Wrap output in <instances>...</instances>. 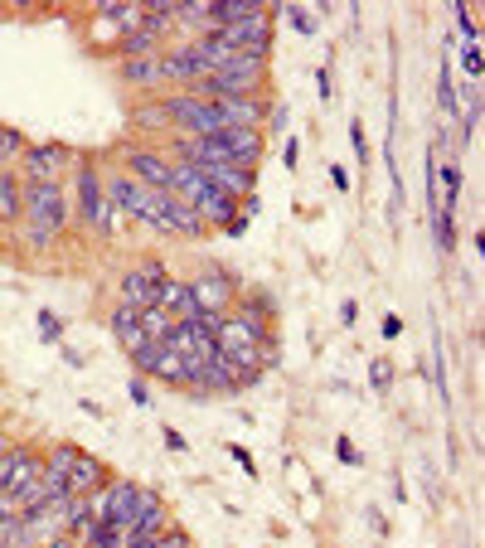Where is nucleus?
Returning <instances> with one entry per match:
<instances>
[{"label": "nucleus", "mask_w": 485, "mask_h": 548, "mask_svg": "<svg viewBox=\"0 0 485 548\" xmlns=\"http://www.w3.org/2000/svg\"><path fill=\"white\" fill-rule=\"evenodd\" d=\"M73 146H64V141H30L25 151H20V161H15V170H20V180L25 185H44V180H64V170L73 165Z\"/></svg>", "instance_id": "6"}, {"label": "nucleus", "mask_w": 485, "mask_h": 548, "mask_svg": "<svg viewBox=\"0 0 485 548\" xmlns=\"http://www.w3.org/2000/svg\"><path fill=\"white\" fill-rule=\"evenodd\" d=\"M461 185H466L461 161H456V156H437V209L456 214V204H461Z\"/></svg>", "instance_id": "15"}, {"label": "nucleus", "mask_w": 485, "mask_h": 548, "mask_svg": "<svg viewBox=\"0 0 485 548\" xmlns=\"http://www.w3.org/2000/svg\"><path fill=\"white\" fill-rule=\"evenodd\" d=\"M117 78L127 83L131 93H156V88H165L161 54H151V59H122V64H117Z\"/></svg>", "instance_id": "12"}, {"label": "nucleus", "mask_w": 485, "mask_h": 548, "mask_svg": "<svg viewBox=\"0 0 485 548\" xmlns=\"http://www.w3.org/2000/svg\"><path fill=\"white\" fill-rule=\"evenodd\" d=\"M282 165H287V170L301 165V141H296V136H287V146H282Z\"/></svg>", "instance_id": "34"}, {"label": "nucleus", "mask_w": 485, "mask_h": 548, "mask_svg": "<svg viewBox=\"0 0 485 548\" xmlns=\"http://www.w3.org/2000/svg\"><path fill=\"white\" fill-rule=\"evenodd\" d=\"M34 485H39V447L15 442L10 452L0 456V495H10V500L20 505Z\"/></svg>", "instance_id": "8"}, {"label": "nucleus", "mask_w": 485, "mask_h": 548, "mask_svg": "<svg viewBox=\"0 0 485 548\" xmlns=\"http://www.w3.org/2000/svg\"><path fill=\"white\" fill-rule=\"evenodd\" d=\"M127 122L136 136H146V146H151V136H170V117H165L161 97H146V102H131Z\"/></svg>", "instance_id": "14"}, {"label": "nucleus", "mask_w": 485, "mask_h": 548, "mask_svg": "<svg viewBox=\"0 0 485 548\" xmlns=\"http://www.w3.org/2000/svg\"><path fill=\"white\" fill-rule=\"evenodd\" d=\"M219 141H224V151L233 156V165H243V170H258L262 165V151H267V136H262V131L224 127L219 131Z\"/></svg>", "instance_id": "10"}, {"label": "nucleus", "mask_w": 485, "mask_h": 548, "mask_svg": "<svg viewBox=\"0 0 485 548\" xmlns=\"http://www.w3.org/2000/svg\"><path fill=\"white\" fill-rule=\"evenodd\" d=\"M10 447H15V437H10V432H5V427H0V456L10 452Z\"/></svg>", "instance_id": "44"}, {"label": "nucleus", "mask_w": 485, "mask_h": 548, "mask_svg": "<svg viewBox=\"0 0 485 548\" xmlns=\"http://www.w3.org/2000/svg\"><path fill=\"white\" fill-rule=\"evenodd\" d=\"M335 456H340L345 466H364V456H359V447L350 442V437H335Z\"/></svg>", "instance_id": "30"}, {"label": "nucleus", "mask_w": 485, "mask_h": 548, "mask_svg": "<svg viewBox=\"0 0 485 548\" xmlns=\"http://www.w3.org/2000/svg\"><path fill=\"white\" fill-rule=\"evenodd\" d=\"M102 481H107V466H102L93 452H83V447H78V452H73V466H68V495H78V500H83V495H93Z\"/></svg>", "instance_id": "13"}, {"label": "nucleus", "mask_w": 485, "mask_h": 548, "mask_svg": "<svg viewBox=\"0 0 485 548\" xmlns=\"http://www.w3.org/2000/svg\"><path fill=\"white\" fill-rule=\"evenodd\" d=\"M316 83H321V97L330 102V97H335V88H330V68H321V73H316Z\"/></svg>", "instance_id": "41"}, {"label": "nucleus", "mask_w": 485, "mask_h": 548, "mask_svg": "<svg viewBox=\"0 0 485 548\" xmlns=\"http://www.w3.org/2000/svg\"><path fill=\"white\" fill-rule=\"evenodd\" d=\"M272 15H287V25L296 34H316V15L301 10V5H272Z\"/></svg>", "instance_id": "21"}, {"label": "nucleus", "mask_w": 485, "mask_h": 548, "mask_svg": "<svg viewBox=\"0 0 485 548\" xmlns=\"http://www.w3.org/2000/svg\"><path fill=\"white\" fill-rule=\"evenodd\" d=\"M122 39V30H117V20H93V30H88V44H117Z\"/></svg>", "instance_id": "25"}, {"label": "nucleus", "mask_w": 485, "mask_h": 548, "mask_svg": "<svg viewBox=\"0 0 485 548\" xmlns=\"http://www.w3.org/2000/svg\"><path fill=\"white\" fill-rule=\"evenodd\" d=\"M287 122H291V112L282 107V102H272V107H267V127H262V136H267V131H287Z\"/></svg>", "instance_id": "29"}, {"label": "nucleus", "mask_w": 485, "mask_h": 548, "mask_svg": "<svg viewBox=\"0 0 485 548\" xmlns=\"http://www.w3.org/2000/svg\"><path fill=\"white\" fill-rule=\"evenodd\" d=\"M432 238H437V253L442 258H452L456 253V214H447V209H432Z\"/></svg>", "instance_id": "18"}, {"label": "nucleus", "mask_w": 485, "mask_h": 548, "mask_svg": "<svg viewBox=\"0 0 485 548\" xmlns=\"http://www.w3.org/2000/svg\"><path fill=\"white\" fill-rule=\"evenodd\" d=\"M161 107L170 117V131H185V136H219L224 131L219 107L194 93H161Z\"/></svg>", "instance_id": "4"}, {"label": "nucleus", "mask_w": 485, "mask_h": 548, "mask_svg": "<svg viewBox=\"0 0 485 548\" xmlns=\"http://www.w3.org/2000/svg\"><path fill=\"white\" fill-rule=\"evenodd\" d=\"M330 185L345 194V190H350V170H345V165H330Z\"/></svg>", "instance_id": "38"}, {"label": "nucleus", "mask_w": 485, "mask_h": 548, "mask_svg": "<svg viewBox=\"0 0 485 548\" xmlns=\"http://www.w3.org/2000/svg\"><path fill=\"white\" fill-rule=\"evenodd\" d=\"M165 277H170V272H165L161 258H141L136 267H127V272L117 277V301L131 306V311H146V306H156V291H161Z\"/></svg>", "instance_id": "7"}, {"label": "nucleus", "mask_w": 485, "mask_h": 548, "mask_svg": "<svg viewBox=\"0 0 485 548\" xmlns=\"http://www.w3.org/2000/svg\"><path fill=\"white\" fill-rule=\"evenodd\" d=\"M379 330H384V340H398V335H403V321H398V316H384Z\"/></svg>", "instance_id": "39"}, {"label": "nucleus", "mask_w": 485, "mask_h": 548, "mask_svg": "<svg viewBox=\"0 0 485 548\" xmlns=\"http://www.w3.org/2000/svg\"><path fill=\"white\" fill-rule=\"evenodd\" d=\"M228 456H233V461H238V466H243L248 476H258V461H253V452H248V447H238V442H228Z\"/></svg>", "instance_id": "31"}, {"label": "nucleus", "mask_w": 485, "mask_h": 548, "mask_svg": "<svg viewBox=\"0 0 485 548\" xmlns=\"http://www.w3.org/2000/svg\"><path fill=\"white\" fill-rule=\"evenodd\" d=\"M127 180H136V185H146V190H161L170 194V175H175V161L165 156L161 146H146V141H131V146H122V165H117Z\"/></svg>", "instance_id": "5"}, {"label": "nucleus", "mask_w": 485, "mask_h": 548, "mask_svg": "<svg viewBox=\"0 0 485 548\" xmlns=\"http://www.w3.org/2000/svg\"><path fill=\"white\" fill-rule=\"evenodd\" d=\"M141 330H146V340H165V335L175 330V316L161 311V306H146V311H141Z\"/></svg>", "instance_id": "20"}, {"label": "nucleus", "mask_w": 485, "mask_h": 548, "mask_svg": "<svg viewBox=\"0 0 485 548\" xmlns=\"http://www.w3.org/2000/svg\"><path fill=\"white\" fill-rule=\"evenodd\" d=\"M39 340H44V345H59V340H64V316L39 311Z\"/></svg>", "instance_id": "23"}, {"label": "nucleus", "mask_w": 485, "mask_h": 548, "mask_svg": "<svg viewBox=\"0 0 485 548\" xmlns=\"http://www.w3.org/2000/svg\"><path fill=\"white\" fill-rule=\"evenodd\" d=\"M156 548H194V539L180 529V524H175V519H170L161 534H156Z\"/></svg>", "instance_id": "24"}, {"label": "nucleus", "mask_w": 485, "mask_h": 548, "mask_svg": "<svg viewBox=\"0 0 485 548\" xmlns=\"http://www.w3.org/2000/svg\"><path fill=\"white\" fill-rule=\"evenodd\" d=\"M127 398L136 403V408H151L156 403V393H151V384L141 379V374H131V384H127Z\"/></svg>", "instance_id": "26"}, {"label": "nucleus", "mask_w": 485, "mask_h": 548, "mask_svg": "<svg viewBox=\"0 0 485 548\" xmlns=\"http://www.w3.org/2000/svg\"><path fill=\"white\" fill-rule=\"evenodd\" d=\"M369 388L374 393H393V359H369Z\"/></svg>", "instance_id": "22"}, {"label": "nucleus", "mask_w": 485, "mask_h": 548, "mask_svg": "<svg viewBox=\"0 0 485 548\" xmlns=\"http://www.w3.org/2000/svg\"><path fill=\"white\" fill-rule=\"evenodd\" d=\"M224 44H233V54H253V59H267L272 54V5L253 15V20H238V25H228Z\"/></svg>", "instance_id": "9"}, {"label": "nucleus", "mask_w": 485, "mask_h": 548, "mask_svg": "<svg viewBox=\"0 0 485 548\" xmlns=\"http://www.w3.org/2000/svg\"><path fill=\"white\" fill-rule=\"evenodd\" d=\"M64 364H68V369H83V364H88V355H78V350H68V345H64Z\"/></svg>", "instance_id": "42"}, {"label": "nucleus", "mask_w": 485, "mask_h": 548, "mask_svg": "<svg viewBox=\"0 0 485 548\" xmlns=\"http://www.w3.org/2000/svg\"><path fill=\"white\" fill-rule=\"evenodd\" d=\"M369 529H374V534H379V539H384V534H388V519L379 515V510H369Z\"/></svg>", "instance_id": "40"}, {"label": "nucleus", "mask_w": 485, "mask_h": 548, "mask_svg": "<svg viewBox=\"0 0 485 548\" xmlns=\"http://www.w3.org/2000/svg\"><path fill=\"white\" fill-rule=\"evenodd\" d=\"M146 379H161V384H170V388H185L190 384V369H185V359L180 355H170L165 350V340H161V355H156V364H151V374Z\"/></svg>", "instance_id": "17"}, {"label": "nucleus", "mask_w": 485, "mask_h": 548, "mask_svg": "<svg viewBox=\"0 0 485 548\" xmlns=\"http://www.w3.org/2000/svg\"><path fill=\"white\" fill-rule=\"evenodd\" d=\"M238 214H243V219L253 224V219L262 214V194H243V199H238Z\"/></svg>", "instance_id": "32"}, {"label": "nucleus", "mask_w": 485, "mask_h": 548, "mask_svg": "<svg viewBox=\"0 0 485 548\" xmlns=\"http://www.w3.org/2000/svg\"><path fill=\"white\" fill-rule=\"evenodd\" d=\"M161 432H165V447H170V452H190L185 432H175V427H161Z\"/></svg>", "instance_id": "36"}, {"label": "nucleus", "mask_w": 485, "mask_h": 548, "mask_svg": "<svg viewBox=\"0 0 485 548\" xmlns=\"http://www.w3.org/2000/svg\"><path fill=\"white\" fill-rule=\"evenodd\" d=\"M25 146H30V136H25V131L10 127V122H0V165H15Z\"/></svg>", "instance_id": "19"}, {"label": "nucleus", "mask_w": 485, "mask_h": 548, "mask_svg": "<svg viewBox=\"0 0 485 548\" xmlns=\"http://www.w3.org/2000/svg\"><path fill=\"white\" fill-rule=\"evenodd\" d=\"M20 214H25V180H20V170L10 165L5 175H0V224H20Z\"/></svg>", "instance_id": "16"}, {"label": "nucleus", "mask_w": 485, "mask_h": 548, "mask_svg": "<svg viewBox=\"0 0 485 548\" xmlns=\"http://www.w3.org/2000/svg\"><path fill=\"white\" fill-rule=\"evenodd\" d=\"M355 321H359V301L345 296V301H340V325H355Z\"/></svg>", "instance_id": "37"}, {"label": "nucleus", "mask_w": 485, "mask_h": 548, "mask_svg": "<svg viewBox=\"0 0 485 548\" xmlns=\"http://www.w3.org/2000/svg\"><path fill=\"white\" fill-rule=\"evenodd\" d=\"M248 228H253V224H248V219H243V214H233V219H228V224L219 228V233H224V238H243V233H248Z\"/></svg>", "instance_id": "35"}, {"label": "nucleus", "mask_w": 485, "mask_h": 548, "mask_svg": "<svg viewBox=\"0 0 485 548\" xmlns=\"http://www.w3.org/2000/svg\"><path fill=\"white\" fill-rule=\"evenodd\" d=\"M452 20H456V30L466 34V44H476V15H471V5H452Z\"/></svg>", "instance_id": "27"}, {"label": "nucleus", "mask_w": 485, "mask_h": 548, "mask_svg": "<svg viewBox=\"0 0 485 548\" xmlns=\"http://www.w3.org/2000/svg\"><path fill=\"white\" fill-rule=\"evenodd\" d=\"M194 291V301H199V311H204V325L209 330H219L224 325V316L233 311V301H238V291H243V282H238V272H228L224 262H204L194 277H185Z\"/></svg>", "instance_id": "3"}, {"label": "nucleus", "mask_w": 485, "mask_h": 548, "mask_svg": "<svg viewBox=\"0 0 485 548\" xmlns=\"http://www.w3.org/2000/svg\"><path fill=\"white\" fill-rule=\"evenodd\" d=\"M44 548H83V544H73L68 534H54V539H49V544H44Z\"/></svg>", "instance_id": "43"}, {"label": "nucleus", "mask_w": 485, "mask_h": 548, "mask_svg": "<svg viewBox=\"0 0 485 548\" xmlns=\"http://www.w3.org/2000/svg\"><path fill=\"white\" fill-rule=\"evenodd\" d=\"M107 330H112V340H117V345L127 350V359L136 355L141 345H146V330H141V311H131V306H122V301H117V306L107 311Z\"/></svg>", "instance_id": "11"}, {"label": "nucleus", "mask_w": 485, "mask_h": 548, "mask_svg": "<svg viewBox=\"0 0 485 548\" xmlns=\"http://www.w3.org/2000/svg\"><path fill=\"white\" fill-rule=\"evenodd\" d=\"M73 224V199H68V180H44V185H25V214H20V243L39 253H54L59 238Z\"/></svg>", "instance_id": "1"}, {"label": "nucleus", "mask_w": 485, "mask_h": 548, "mask_svg": "<svg viewBox=\"0 0 485 548\" xmlns=\"http://www.w3.org/2000/svg\"><path fill=\"white\" fill-rule=\"evenodd\" d=\"M461 68H466V78H471V83H481V49H476V44H466V49H461Z\"/></svg>", "instance_id": "28"}, {"label": "nucleus", "mask_w": 485, "mask_h": 548, "mask_svg": "<svg viewBox=\"0 0 485 548\" xmlns=\"http://www.w3.org/2000/svg\"><path fill=\"white\" fill-rule=\"evenodd\" d=\"M102 165H107L102 156H73V180H68L73 219L83 224L88 238H112V224H117V204L107 199Z\"/></svg>", "instance_id": "2"}, {"label": "nucleus", "mask_w": 485, "mask_h": 548, "mask_svg": "<svg viewBox=\"0 0 485 548\" xmlns=\"http://www.w3.org/2000/svg\"><path fill=\"white\" fill-rule=\"evenodd\" d=\"M350 146H355L359 161H369V136H364V127H359V122H350Z\"/></svg>", "instance_id": "33"}]
</instances>
